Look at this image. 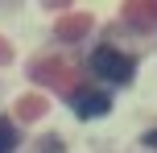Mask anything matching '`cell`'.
Returning <instances> with one entry per match:
<instances>
[{
  "mask_svg": "<svg viewBox=\"0 0 157 153\" xmlns=\"http://www.w3.org/2000/svg\"><path fill=\"white\" fill-rule=\"evenodd\" d=\"M91 71L99 75V79H108V83H128L132 71H136V62H132V54H124V50H116V46H99L91 54Z\"/></svg>",
  "mask_w": 157,
  "mask_h": 153,
  "instance_id": "obj_1",
  "label": "cell"
},
{
  "mask_svg": "<svg viewBox=\"0 0 157 153\" xmlns=\"http://www.w3.org/2000/svg\"><path fill=\"white\" fill-rule=\"evenodd\" d=\"M71 108H75L78 120H95V116H108L112 112V99L103 95V91H78Z\"/></svg>",
  "mask_w": 157,
  "mask_h": 153,
  "instance_id": "obj_2",
  "label": "cell"
},
{
  "mask_svg": "<svg viewBox=\"0 0 157 153\" xmlns=\"http://www.w3.org/2000/svg\"><path fill=\"white\" fill-rule=\"evenodd\" d=\"M17 141H21V137H17V124L8 120V116H0V153H13Z\"/></svg>",
  "mask_w": 157,
  "mask_h": 153,
  "instance_id": "obj_3",
  "label": "cell"
},
{
  "mask_svg": "<svg viewBox=\"0 0 157 153\" xmlns=\"http://www.w3.org/2000/svg\"><path fill=\"white\" fill-rule=\"evenodd\" d=\"M145 145H149V149H157V128L149 132V137H145Z\"/></svg>",
  "mask_w": 157,
  "mask_h": 153,
  "instance_id": "obj_4",
  "label": "cell"
},
{
  "mask_svg": "<svg viewBox=\"0 0 157 153\" xmlns=\"http://www.w3.org/2000/svg\"><path fill=\"white\" fill-rule=\"evenodd\" d=\"M50 153H62V145H58V141H50Z\"/></svg>",
  "mask_w": 157,
  "mask_h": 153,
  "instance_id": "obj_5",
  "label": "cell"
}]
</instances>
